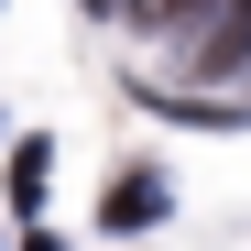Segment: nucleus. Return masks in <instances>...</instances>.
<instances>
[{
  "label": "nucleus",
  "mask_w": 251,
  "mask_h": 251,
  "mask_svg": "<svg viewBox=\"0 0 251 251\" xmlns=\"http://www.w3.org/2000/svg\"><path fill=\"white\" fill-rule=\"evenodd\" d=\"M153 207H164V186H153V175H131V186H109V207H99V219H109V229H142Z\"/></svg>",
  "instance_id": "1"
},
{
  "label": "nucleus",
  "mask_w": 251,
  "mask_h": 251,
  "mask_svg": "<svg viewBox=\"0 0 251 251\" xmlns=\"http://www.w3.org/2000/svg\"><path fill=\"white\" fill-rule=\"evenodd\" d=\"M44 175H55V153L22 142V153H11V207H44Z\"/></svg>",
  "instance_id": "2"
},
{
  "label": "nucleus",
  "mask_w": 251,
  "mask_h": 251,
  "mask_svg": "<svg viewBox=\"0 0 251 251\" xmlns=\"http://www.w3.org/2000/svg\"><path fill=\"white\" fill-rule=\"evenodd\" d=\"M22 251H66V240H22Z\"/></svg>",
  "instance_id": "3"
}]
</instances>
